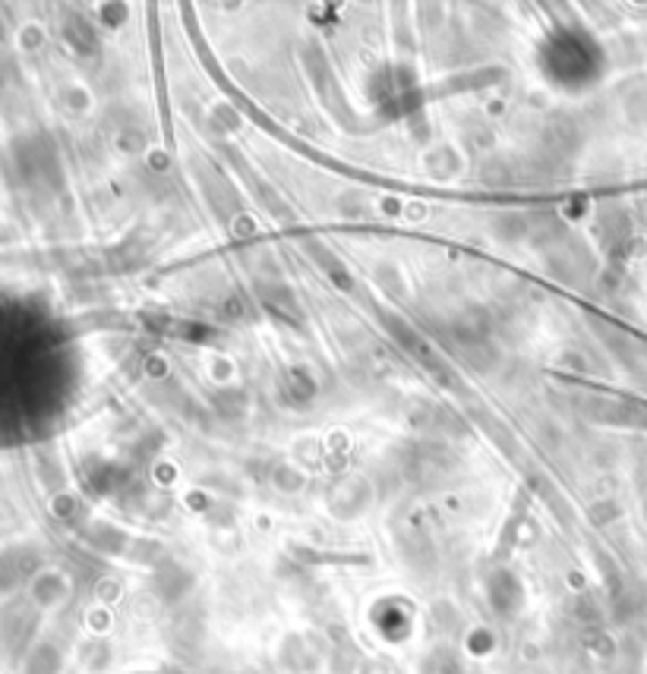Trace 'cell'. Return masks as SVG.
I'll return each instance as SVG.
<instances>
[{
    "instance_id": "obj_1",
    "label": "cell",
    "mask_w": 647,
    "mask_h": 674,
    "mask_svg": "<svg viewBox=\"0 0 647 674\" xmlns=\"http://www.w3.org/2000/svg\"><path fill=\"white\" fill-rule=\"evenodd\" d=\"M423 674H458V661L452 652H433L423 665Z\"/></svg>"
}]
</instances>
